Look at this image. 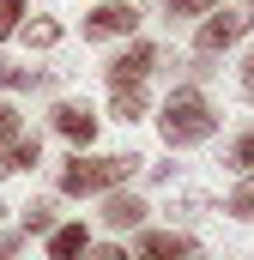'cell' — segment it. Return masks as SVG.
Masks as SVG:
<instances>
[{
	"instance_id": "21",
	"label": "cell",
	"mask_w": 254,
	"mask_h": 260,
	"mask_svg": "<svg viewBox=\"0 0 254 260\" xmlns=\"http://www.w3.org/2000/svg\"><path fill=\"white\" fill-rule=\"evenodd\" d=\"M212 73H218V67H212V55H194V61H188V79H212Z\"/></svg>"
},
{
	"instance_id": "7",
	"label": "cell",
	"mask_w": 254,
	"mask_h": 260,
	"mask_svg": "<svg viewBox=\"0 0 254 260\" xmlns=\"http://www.w3.org/2000/svg\"><path fill=\"white\" fill-rule=\"evenodd\" d=\"M49 121H55V133H61V139H73V145H91V139H97V115H91L85 103H73V97L49 109Z\"/></svg>"
},
{
	"instance_id": "18",
	"label": "cell",
	"mask_w": 254,
	"mask_h": 260,
	"mask_svg": "<svg viewBox=\"0 0 254 260\" xmlns=\"http://www.w3.org/2000/svg\"><path fill=\"white\" fill-rule=\"evenodd\" d=\"M18 18H24V0H0V43L18 30Z\"/></svg>"
},
{
	"instance_id": "22",
	"label": "cell",
	"mask_w": 254,
	"mask_h": 260,
	"mask_svg": "<svg viewBox=\"0 0 254 260\" xmlns=\"http://www.w3.org/2000/svg\"><path fill=\"white\" fill-rule=\"evenodd\" d=\"M79 260H127V254H121V248H115V242H103V248H85V254H79Z\"/></svg>"
},
{
	"instance_id": "17",
	"label": "cell",
	"mask_w": 254,
	"mask_h": 260,
	"mask_svg": "<svg viewBox=\"0 0 254 260\" xmlns=\"http://www.w3.org/2000/svg\"><path fill=\"white\" fill-rule=\"evenodd\" d=\"M212 6H218V0H164V12H170V18H206Z\"/></svg>"
},
{
	"instance_id": "25",
	"label": "cell",
	"mask_w": 254,
	"mask_h": 260,
	"mask_svg": "<svg viewBox=\"0 0 254 260\" xmlns=\"http://www.w3.org/2000/svg\"><path fill=\"white\" fill-rule=\"evenodd\" d=\"M6 212H12V206H0V218H6Z\"/></svg>"
},
{
	"instance_id": "8",
	"label": "cell",
	"mask_w": 254,
	"mask_h": 260,
	"mask_svg": "<svg viewBox=\"0 0 254 260\" xmlns=\"http://www.w3.org/2000/svg\"><path fill=\"white\" fill-rule=\"evenodd\" d=\"M145 212H151V206L139 194H127V188H109V194H103V224H109V230H139Z\"/></svg>"
},
{
	"instance_id": "5",
	"label": "cell",
	"mask_w": 254,
	"mask_h": 260,
	"mask_svg": "<svg viewBox=\"0 0 254 260\" xmlns=\"http://www.w3.org/2000/svg\"><path fill=\"white\" fill-rule=\"evenodd\" d=\"M133 260H200V248H194L188 230H145Z\"/></svg>"
},
{
	"instance_id": "14",
	"label": "cell",
	"mask_w": 254,
	"mask_h": 260,
	"mask_svg": "<svg viewBox=\"0 0 254 260\" xmlns=\"http://www.w3.org/2000/svg\"><path fill=\"white\" fill-rule=\"evenodd\" d=\"M12 37H24L30 49H55V43H61V24H55V18H30V24H18Z\"/></svg>"
},
{
	"instance_id": "1",
	"label": "cell",
	"mask_w": 254,
	"mask_h": 260,
	"mask_svg": "<svg viewBox=\"0 0 254 260\" xmlns=\"http://www.w3.org/2000/svg\"><path fill=\"white\" fill-rule=\"evenodd\" d=\"M157 133H164V145H170V151H188V145H200V139H212V133H218V109H212L194 85H176V91L164 97Z\"/></svg>"
},
{
	"instance_id": "6",
	"label": "cell",
	"mask_w": 254,
	"mask_h": 260,
	"mask_svg": "<svg viewBox=\"0 0 254 260\" xmlns=\"http://www.w3.org/2000/svg\"><path fill=\"white\" fill-rule=\"evenodd\" d=\"M157 61H164V55H157L151 43H127V49L103 67V73H109V85H145V73H151Z\"/></svg>"
},
{
	"instance_id": "13",
	"label": "cell",
	"mask_w": 254,
	"mask_h": 260,
	"mask_svg": "<svg viewBox=\"0 0 254 260\" xmlns=\"http://www.w3.org/2000/svg\"><path fill=\"white\" fill-rule=\"evenodd\" d=\"M18 230H24V236H49V230H55V200H30L24 218H18Z\"/></svg>"
},
{
	"instance_id": "15",
	"label": "cell",
	"mask_w": 254,
	"mask_h": 260,
	"mask_svg": "<svg viewBox=\"0 0 254 260\" xmlns=\"http://www.w3.org/2000/svg\"><path fill=\"white\" fill-rule=\"evenodd\" d=\"M224 164H230V170H242V176H254V127L230 139V151H224Z\"/></svg>"
},
{
	"instance_id": "19",
	"label": "cell",
	"mask_w": 254,
	"mask_h": 260,
	"mask_svg": "<svg viewBox=\"0 0 254 260\" xmlns=\"http://www.w3.org/2000/svg\"><path fill=\"white\" fill-rule=\"evenodd\" d=\"M18 133H24V121H18V109H12V103H0V145H12Z\"/></svg>"
},
{
	"instance_id": "20",
	"label": "cell",
	"mask_w": 254,
	"mask_h": 260,
	"mask_svg": "<svg viewBox=\"0 0 254 260\" xmlns=\"http://www.w3.org/2000/svg\"><path fill=\"white\" fill-rule=\"evenodd\" d=\"M206 212H224V206H212L206 194H182V218H206Z\"/></svg>"
},
{
	"instance_id": "16",
	"label": "cell",
	"mask_w": 254,
	"mask_h": 260,
	"mask_svg": "<svg viewBox=\"0 0 254 260\" xmlns=\"http://www.w3.org/2000/svg\"><path fill=\"white\" fill-rule=\"evenodd\" d=\"M224 212H230V218H242V224H254V176H242V188L224 200Z\"/></svg>"
},
{
	"instance_id": "3",
	"label": "cell",
	"mask_w": 254,
	"mask_h": 260,
	"mask_svg": "<svg viewBox=\"0 0 254 260\" xmlns=\"http://www.w3.org/2000/svg\"><path fill=\"white\" fill-rule=\"evenodd\" d=\"M254 30V12L248 6H212L206 12V24H200V37H194V55H218V49H230V43H242Z\"/></svg>"
},
{
	"instance_id": "9",
	"label": "cell",
	"mask_w": 254,
	"mask_h": 260,
	"mask_svg": "<svg viewBox=\"0 0 254 260\" xmlns=\"http://www.w3.org/2000/svg\"><path fill=\"white\" fill-rule=\"evenodd\" d=\"M37 157H43L37 133H18L12 145H0V182H6V176H18V170H37Z\"/></svg>"
},
{
	"instance_id": "2",
	"label": "cell",
	"mask_w": 254,
	"mask_h": 260,
	"mask_svg": "<svg viewBox=\"0 0 254 260\" xmlns=\"http://www.w3.org/2000/svg\"><path fill=\"white\" fill-rule=\"evenodd\" d=\"M145 157H73L61 170V194H73V200H85V194H109V188H121L127 176L139 170Z\"/></svg>"
},
{
	"instance_id": "4",
	"label": "cell",
	"mask_w": 254,
	"mask_h": 260,
	"mask_svg": "<svg viewBox=\"0 0 254 260\" xmlns=\"http://www.w3.org/2000/svg\"><path fill=\"white\" fill-rule=\"evenodd\" d=\"M139 30V6L133 0H103L97 12H85V37L103 43V37H133Z\"/></svg>"
},
{
	"instance_id": "11",
	"label": "cell",
	"mask_w": 254,
	"mask_h": 260,
	"mask_svg": "<svg viewBox=\"0 0 254 260\" xmlns=\"http://www.w3.org/2000/svg\"><path fill=\"white\" fill-rule=\"evenodd\" d=\"M85 248H91V230L85 224H55L49 230V260H79Z\"/></svg>"
},
{
	"instance_id": "23",
	"label": "cell",
	"mask_w": 254,
	"mask_h": 260,
	"mask_svg": "<svg viewBox=\"0 0 254 260\" xmlns=\"http://www.w3.org/2000/svg\"><path fill=\"white\" fill-rule=\"evenodd\" d=\"M18 242H24V230H6V236H0V260H12V254H18Z\"/></svg>"
},
{
	"instance_id": "24",
	"label": "cell",
	"mask_w": 254,
	"mask_h": 260,
	"mask_svg": "<svg viewBox=\"0 0 254 260\" xmlns=\"http://www.w3.org/2000/svg\"><path fill=\"white\" fill-rule=\"evenodd\" d=\"M242 97H254V49H248V61H242Z\"/></svg>"
},
{
	"instance_id": "10",
	"label": "cell",
	"mask_w": 254,
	"mask_h": 260,
	"mask_svg": "<svg viewBox=\"0 0 254 260\" xmlns=\"http://www.w3.org/2000/svg\"><path fill=\"white\" fill-rule=\"evenodd\" d=\"M109 115L133 127V121H145V85H109Z\"/></svg>"
},
{
	"instance_id": "12",
	"label": "cell",
	"mask_w": 254,
	"mask_h": 260,
	"mask_svg": "<svg viewBox=\"0 0 254 260\" xmlns=\"http://www.w3.org/2000/svg\"><path fill=\"white\" fill-rule=\"evenodd\" d=\"M43 85H49L43 67H12V61H0V91H43Z\"/></svg>"
}]
</instances>
